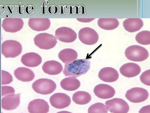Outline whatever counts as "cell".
I'll return each instance as SVG.
<instances>
[{"label":"cell","mask_w":150,"mask_h":113,"mask_svg":"<svg viewBox=\"0 0 150 113\" xmlns=\"http://www.w3.org/2000/svg\"><path fill=\"white\" fill-rule=\"evenodd\" d=\"M90 62L85 59H76L64 65L63 73L65 76L78 77L86 73L90 68Z\"/></svg>","instance_id":"cell-1"},{"label":"cell","mask_w":150,"mask_h":113,"mask_svg":"<svg viewBox=\"0 0 150 113\" xmlns=\"http://www.w3.org/2000/svg\"><path fill=\"white\" fill-rule=\"evenodd\" d=\"M22 50L21 44L15 40H6L1 44V53L6 58L16 57L20 54Z\"/></svg>","instance_id":"cell-2"},{"label":"cell","mask_w":150,"mask_h":113,"mask_svg":"<svg viewBox=\"0 0 150 113\" xmlns=\"http://www.w3.org/2000/svg\"><path fill=\"white\" fill-rule=\"evenodd\" d=\"M126 58L134 62H142L148 57L149 53L144 47L138 45H132L127 47L125 51Z\"/></svg>","instance_id":"cell-3"},{"label":"cell","mask_w":150,"mask_h":113,"mask_svg":"<svg viewBox=\"0 0 150 113\" xmlns=\"http://www.w3.org/2000/svg\"><path fill=\"white\" fill-rule=\"evenodd\" d=\"M57 85L52 80L47 79H40L32 84V88L36 93L47 95L52 93L56 89Z\"/></svg>","instance_id":"cell-4"},{"label":"cell","mask_w":150,"mask_h":113,"mask_svg":"<svg viewBox=\"0 0 150 113\" xmlns=\"http://www.w3.org/2000/svg\"><path fill=\"white\" fill-rule=\"evenodd\" d=\"M35 44L39 48L48 50L54 47L57 43V39L53 35L47 33L37 35L33 39Z\"/></svg>","instance_id":"cell-5"},{"label":"cell","mask_w":150,"mask_h":113,"mask_svg":"<svg viewBox=\"0 0 150 113\" xmlns=\"http://www.w3.org/2000/svg\"><path fill=\"white\" fill-rule=\"evenodd\" d=\"M78 37L80 41L83 44L93 45L98 41L99 36L94 29L89 27H85L79 30Z\"/></svg>","instance_id":"cell-6"},{"label":"cell","mask_w":150,"mask_h":113,"mask_svg":"<svg viewBox=\"0 0 150 113\" xmlns=\"http://www.w3.org/2000/svg\"><path fill=\"white\" fill-rule=\"evenodd\" d=\"M105 104L112 113H127L129 110L127 103L120 98H114L107 100Z\"/></svg>","instance_id":"cell-7"},{"label":"cell","mask_w":150,"mask_h":113,"mask_svg":"<svg viewBox=\"0 0 150 113\" xmlns=\"http://www.w3.org/2000/svg\"><path fill=\"white\" fill-rule=\"evenodd\" d=\"M149 95L148 92L145 89L137 87L128 90L125 96L130 102L137 103L146 100L148 98Z\"/></svg>","instance_id":"cell-8"},{"label":"cell","mask_w":150,"mask_h":113,"mask_svg":"<svg viewBox=\"0 0 150 113\" xmlns=\"http://www.w3.org/2000/svg\"><path fill=\"white\" fill-rule=\"evenodd\" d=\"M55 37L59 41L70 43L74 41L77 38L76 32L71 28L65 26L59 27L55 32Z\"/></svg>","instance_id":"cell-9"},{"label":"cell","mask_w":150,"mask_h":113,"mask_svg":"<svg viewBox=\"0 0 150 113\" xmlns=\"http://www.w3.org/2000/svg\"><path fill=\"white\" fill-rule=\"evenodd\" d=\"M49 101L52 107L58 109L67 107L71 103L70 97L66 94L62 93L54 94L50 97Z\"/></svg>","instance_id":"cell-10"},{"label":"cell","mask_w":150,"mask_h":113,"mask_svg":"<svg viewBox=\"0 0 150 113\" xmlns=\"http://www.w3.org/2000/svg\"><path fill=\"white\" fill-rule=\"evenodd\" d=\"M23 20L20 18L4 19L1 24L5 31L13 33L20 31L23 27Z\"/></svg>","instance_id":"cell-11"},{"label":"cell","mask_w":150,"mask_h":113,"mask_svg":"<svg viewBox=\"0 0 150 113\" xmlns=\"http://www.w3.org/2000/svg\"><path fill=\"white\" fill-rule=\"evenodd\" d=\"M50 107L47 102L40 99H36L28 104L27 109L29 113H47Z\"/></svg>","instance_id":"cell-12"},{"label":"cell","mask_w":150,"mask_h":113,"mask_svg":"<svg viewBox=\"0 0 150 113\" xmlns=\"http://www.w3.org/2000/svg\"><path fill=\"white\" fill-rule=\"evenodd\" d=\"M20 94H13L7 95L1 100V107L6 110H12L15 109L20 103Z\"/></svg>","instance_id":"cell-13"},{"label":"cell","mask_w":150,"mask_h":113,"mask_svg":"<svg viewBox=\"0 0 150 113\" xmlns=\"http://www.w3.org/2000/svg\"><path fill=\"white\" fill-rule=\"evenodd\" d=\"M93 91L96 96L104 99L111 98L115 94L114 88L106 84H101L97 85L94 87Z\"/></svg>","instance_id":"cell-14"},{"label":"cell","mask_w":150,"mask_h":113,"mask_svg":"<svg viewBox=\"0 0 150 113\" xmlns=\"http://www.w3.org/2000/svg\"><path fill=\"white\" fill-rule=\"evenodd\" d=\"M28 24L32 29L41 31L48 29L50 26L51 22L49 18H30Z\"/></svg>","instance_id":"cell-15"},{"label":"cell","mask_w":150,"mask_h":113,"mask_svg":"<svg viewBox=\"0 0 150 113\" xmlns=\"http://www.w3.org/2000/svg\"><path fill=\"white\" fill-rule=\"evenodd\" d=\"M21 60V63L25 66L33 67H37L40 65L42 62V58L38 54L30 52L23 55Z\"/></svg>","instance_id":"cell-16"},{"label":"cell","mask_w":150,"mask_h":113,"mask_svg":"<svg viewBox=\"0 0 150 113\" xmlns=\"http://www.w3.org/2000/svg\"><path fill=\"white\" fill-rule=\"evenodd\" d=\"M119 74L115 69L111 67H105L100 71L98 76L102 81L112 82L116 81L119 77Z\"/></svg>","instance_id":"cell-17"},{"label":"cell","mask_w":150,"mask_h":113,"mask_svg":"<svg viewBox=\"0 0 150 113\" xmlns=\"http://www.w3.org/2000/svg\"><path fill=\"white\" fill-rule=\"evenodd\" d=\"M120 71L123 76L130 78L138 75L141 71V68L137 64L130 62L123 65L120 68Z\"/></svg>","instance_id":"cell-18"},{"label":"cell","mask_w":150,"mask_h":113,"mask_svg":"<svg viewBox=\"0 0 150 113\" xmlns=\"http://www.w3.org/2000/svg\"><path fill=\"white\" fill-rule=\"evenodd\" d=\"M43 71L50 75H56L60 74L63 69V67L59 62L54 60L47 61L42 67Z\"/></svg>","instance_id":"cell-19"},{"label":"cell","mask_w":150,"mask_h":113,"mask_svg":"<svg viewBox=\"0 0 150 113\" xmlns=\"http://www.w3.org/2000/svg\"><path fill=\"white\" fill-rule=\"evenodd\" d=\"M15 76L18 80L23 82L32 81L35 77L34 72L30 69L25 67H19L14 71Z\"/></svg>","instance_id":"cell-20"},{"label":"cell","mask_w":150,"mask_h":113,"mask_svg":"<svg viewBox=\"0 0 150 113\" xmlns=\"http://www.w3.org/2000/svg\"><path fill=\"white\" fill-rule=\"evenodd\" d=\"M142 19L139 18H128L123 22L125 29L129 32H134L139 30L143 26Z\"/></svg>","instance_id":"cell-21"},{"label":"cell","mask_w":150,"mask_h":113,"mask_svg":"<svg viewBox=\"0 0 150 113\" xmlns=\"http://www.w3.org/2000/svg\"><path fill=\"white\" fill-rule=\"evenodd\" d=\"M60 86L64 89L68 91H74L80 87V81L76 77H70L63 79L60 82Z\"/></svg>","instance_id":"cell-22"},{"label":"cell","mask_w":150,"mask_h":113,"mask_svg":"<svg viewBox=\"0 0 150 113\" xmlns=\"http://www.w3.org/2000/svg\"><path fill=\"white\" fill-rule=\"evenodd\" d=\"M77 51L71 48H66L61 50L58 53L59 59L65 64L71 62L78 57Z\"/></svg>","instance_id":"cell-23"},{"label":"cell","mask_w":150,"mask_h":113,"mask_svg":"<svg viewBox=\"0 0 150 113\" xmlns=\"http://www.w3.org/2000/svg\"><path fill=\"white\" fill-rule=\"evenodd\" d=\"M97 24L101 28L110 30L117 28L119 25V22L115 18H100L98 20Z\"/></svg>","instance_id":"cell-24"},{"label":"cell","mask_w":150,"mask_h":113,"mask_svg":"<svg viewBox=\"0 0 150 113\" xmlns=\"http://www.w3.org/2000/svg\"><path fill=\"white\" fill-rule=\"evenodd\" d=\"M91 99V95L84 91H78L73 95L72 100L76 104L84 105L88 103Z\"/></svg>","instance_id":"cell-25"},{"label":"cell","mask_w":150,"mask_h":113,"mask_svg":"<svg viewBox=\"0 0 150 113\" xmlns=\"http://www.w3.org/2000/svg\"><path fill=\"white\" fill-rule=\"evenodd\" d=\"M135 40L139 44L143 45L150 44V31L144 30L139 32L135 36Z\"/></svg>","instance_id":"cell-26"},{"label":"cell","mask_w":150,"mask_h":113,"mask_svg":"<svg viewBox=\"0 0 150 113\" xmlns=\"http://www.w3.org/2000/svg\"><path fill=\"white\" fill-rule=\"evenodd\" d=\"M108 109L103 104L98 102L91 105L88 109V113H107Z\"/></svg>","instance_id":"cell-27"},{"label":"cell","mask_w":150,"mask_h":113,"mask_svg":"<svg viewBox=\"0 0 150 113\" xmlns=\"http://www.w3.org/2000/svg\"><path fill=\"white\" fill-rule=\"evenodd\" d=\"M13 81V77L9 72L4 70H1V85L9 84Z\"/></svg>","instance_id":"cell-28"},{"label":"cell","mask_w":150,"mask_h":113,"mask_svg":"<svg viewBox=\"0 0 150 113\" xmlns=\"http://www.w3.org/2000/svg\"><path fill=\"white\" fill-rule=\"evenodd\" d=\"M141 81L144 84L150 85V70H147L142 73L140 77Z\"/></svg>","instance_id":"cell-29"},{"label":"cell","mask_w":150,"mask_h":113,"mask_svg":"<svg viewBox=\"0 0 150 113\" xmlns=\"http://www.w3.org/2000/svg\"><path fill=\"white\" fill-rule=\"evenodd\" d=\"M1 97L14 94L15 92L14 89L12 87L5 86H1Z\"/></svg>","instance_id":"cell-30"},{"label":"cell","mask_w":150,"mask_h":113,"mask_svg":"<svg viewBox=\"0 0 150 113\" xmlns=\"http://www.w3.org/2000/svg\"><path fill=\"white\" fill-rule=\"evenodd\" d=\"M139 113H150L149 105L142 107L139 112Z\"/></svg>","instance_id":"cell-31"},{"label":"cell","mask_w":150,"mask_h":113,"mask_svg":"<svg viewBox=\"0 0 150 113\" xmlns=\"http://www.w3.org/2000/svg\"><path fill=\"white\" fill-rule=\"evenodd\" d=\"M95 18H77V20L80 22L83 23L89 22L94 20Z\"/></svg>","instance_id":"cell-32"},{"label":"cell","mask_w":150,"mask_h":113,"mask_svg":"<svg viewBox=\"0 0 150 113\" xmlns=\"http://www.w3.org/2000/svg\"><path fill=\"white\" fill-rule=\"evenodd\" d=\"M57 113H72V112H70L66 111H61L60 112H57Z\"/></svg>","instance_id":"cell-33"},{"label":"cell","mask_w":150,"mask_h":113,"mask_svg":"<svg viewBox=\"0 0 150 113\" xmlns=\"http://www.w3.org/2000/svg\"></svg>","instance_id":"cell-34"}]
</instances>
